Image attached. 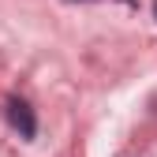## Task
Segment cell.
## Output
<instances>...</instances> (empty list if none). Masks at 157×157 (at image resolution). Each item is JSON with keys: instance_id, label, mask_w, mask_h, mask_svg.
I'll use <instances>...</instances> for the list:
<instances>
[{"instance_id": "cell-1", "label": "cell", "mask_w": 157, "mask_h": 157, "mask_svg": "<svg viewBox=\"0 0 157 157\" xmlns=\"http://www.w3.org/2000/svg\"><path fill=\"white\" fill-rule=\"evenodd\" d=\"M8 120H11V127L23 135V139H34V135H37L34 109H30L26 101H19V97H11V101H8Z\"/></svg>"}]
</instances>
